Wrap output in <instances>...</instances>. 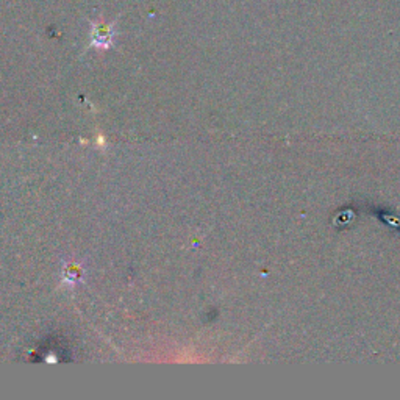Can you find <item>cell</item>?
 Masks as SVG:
<instances>
[{
    "label": "cell",
    "mask_w": 400,
    "mask_h": 400,
    "mask_svg": "<svg viewBox=\"0 0 400 400\" xmlns=\"http://www.w3.org/2000/svg\"><path fill=\"white\" fill-rule=\"evenodd\" d=\"M113 26H115V22L107 23L103 21L93 23V46L103 47V49L110 47L111 41H113V35H115Z\"/></svg>",
    "instance_id": "obj_1"
}]
</instances>
